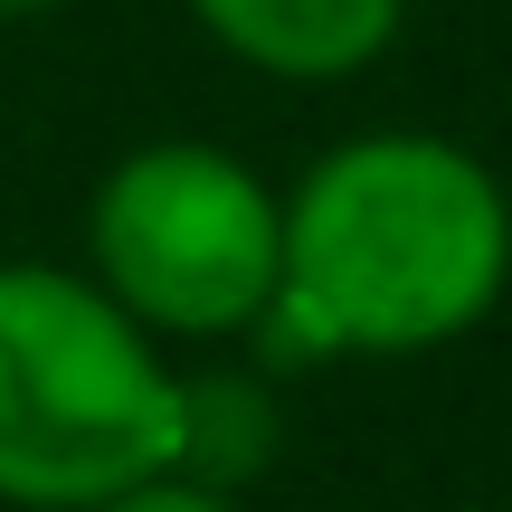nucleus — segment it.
Segmentation results:
<instances>
[{
  "label": "nucleus",
  "instance_id": "2",
  "mask_svg": "<svg viewBox=\"0 0 512 512\" xmlns=\"http://www.w3.org/2000/svg\"><path fill=\"white\" fill-rule=\"evenodd\" d=\"M181 465V370L86 266H0V503L76 512Z\"/></svg>",
  "mask_w": 512,
  "mask_h": 512
},
{
  "label": "nucleus",
  "instance_id": "1",
  "mask_svg": "<svg viewBox=\"0 0 512 512\" xmlns=\"http://www.w3.org/2000/svg\"><path fill=\"white\" fill-rule=\"evenodd\" d=\"M512 285V200L446 133H351L285 190V266L256 342L285 361L446 351Z\"/></svg>",
  "mask_w": 512,
  "mask_h": 512
},
{
  "label": "nucleus",
  "instance_id": "3",
  "mask_svg": "<svg viewBox=\"0 0 512 512\" xmlns=\"http://www.w3.org/2000/svg\"><path fill=\"white\" fill-rule=\"evenodd\" d=\"M285 266V200L219 143H143L86 200V275L162 342L256 332Z\"/></svg>",
  "mask_w": 512,
  "mask_h": 512
},
{
  "label": "nucleus",
  "instance_id": "4",
  "mask_svg": "<svg viewBox=\"0 0 512 512\" xmlns=\"http://www.w3.org/2000/svg\"><path fill=\"white\" fill-rule=\"evenodd\" d=\"M190 19L256 76L332 86V76H361L399 38L408 0H190Z\"/></svg>",
  "mask_w": 512,
  "mask_h": 512
},
{
  "label": "nucleus",
  "instance_id": "6",
  "mask_svg": "<svg viewBox=\"0 0 512 512\" xmlns=\"http://www.w3.org/2000/svg\"><path fill=\"white\" fill-rule=\"evenodd\" d=\"M76 512H238L228 503V484H200V475H143V484H124V494H105V503H76Z\"/></svg>",
  "mask_w": 512,
  "mask_h": 512
},
{
  "label": "nucleus",
  "instance_id": "7",
  "mask_svg": "<svg viewBox=\"0 0 512 512\" xmlns=\"http://www.w3.org/2000/svg\"><path fill=\"white\" fill-rule=\"evenodd\" d=\"M0 10H10V19H19V10H57V0H0Z\"/></svg>",
  "mask_w": 512,
  "mask_h": 512
},
{
  "label": "nucleus",
  "instance_id": "5",
  "mask_svg": "<svg viewBox=\"0 0 512 512\" xmlns=\"http://www.w3.org/2000/svg\"><path fill=\"white\" fill-rule=\"evenodd\" d=\"M266 446H275L266 380H181V475L238 484L266 465Z\"/></svg>",
  "mask_w": 512,
  "mask_h": 512
}]
</instances>
